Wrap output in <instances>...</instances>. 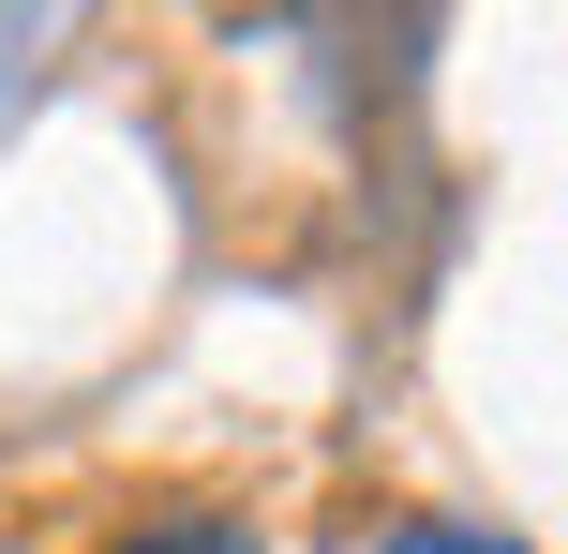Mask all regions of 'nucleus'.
Instances as JSON below:
<instances>
[{"instance_id":"f257e3e1","label":"nucleus","mask_w":568,"mask_h":554,"mask_svg":"<svg viewBox=\"0 0 568 554\" xmlns=\"http://www.w3.org/2000/svg\"><path fill=\"white\" fill-rule=\"evenodd\" d=\"M105 554H255V525H225V510H165V525L105 540Z\"/></svg>"},{"instance_id":"f03ea898","label":"nucleus","mask_w":568,"mask_h":554,"mask_svg":"<svg viewBox=\"0 0 568 554\" xmlns=\"http://www.w3.org/2000/svg\"><path fill=\"white\" fill-rule=\"evenodd\" d=\"M389 554H524V540H494V525H389Z\"/></svg>"}]
</instances>
